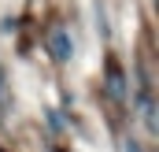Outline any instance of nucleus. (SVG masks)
<instances>
[{"instance_id":"f257e3e1","label":"nucleus","mask_w":159,"mask_h":152,"mask_svg":"<svg viewBox=\"0 0 159 152\" xmlns=\"http://www.w3.org/2000/svg\"><path fill=\"white\" fill-rule=\"evenodd\" d=\"M48 48H52V56H56L59 63H67V59L74 56V41L67 37V30H56V34L48 37Z\"/></svg>"}]
</instances>
